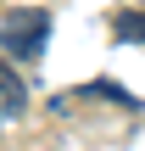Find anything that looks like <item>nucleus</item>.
I'll use <instances>...</instances> for the list:
<instances>
[{
	"mask_svg": "<svg viewBox=\"0 0 145 151\" xmlns=\"http://www.w3.org/2000/svg\"><path fill=\"white\" fill-rule=\"evenodd\" d=\"M50 45V11H11L0 22V50H11L17 62H39Z\"/></svg>",
	"mask_w": 145,
	"mask_h": 151,
	"instance_id": "f257e3e1",
	"label": "nucleus"
},
{
	"mask_svg": "<svg viewBox=\"0 0 145 151\" xmlns=\"http://www.w3.org/2000/svg\"><path fill=\"white\" fill-rule=\"evenodd\" d=\"M22 106H28V90H22V78L0 62V123H6V118H17Z\"/></svg>",
	"mask_w": 145,
	"mask_h": 151,
	"instance_id": "f03ea898",
	"label": "nucleus"
},
{
	"mask_svg": "<svg viewBox=\"0 0 145 151\" xmlns=\"http://www.w3.org/2000/svg\"><path fill=\"white\" fill-rule=\"evenodd\" d=\"M112 39H134V45H145V11H117V17H112Z\"/></svg>",
	"mask_w": 145,
	"mask_h": 151,
	"instance_id": "7ed1b4c3",
	"label": "nucleus"
}]
</instances>
